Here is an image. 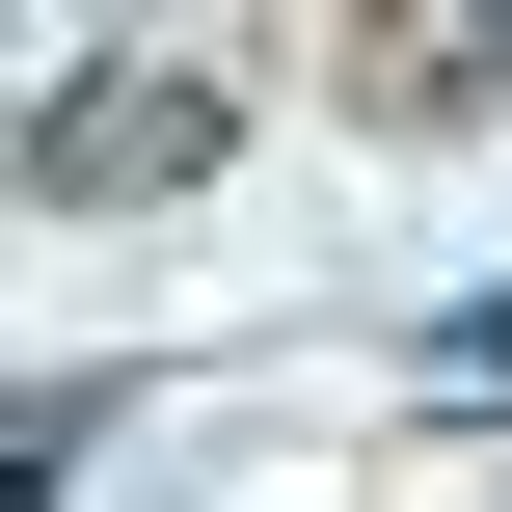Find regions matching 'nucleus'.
Masks as SVG:
<instances>
[{
  "label": "nucleus",
  "instance_id": "1",
  "mask_svg": "<svg viewBox=\"0 0 512 512\" xmlns=\"http://www.w3.org/2000/svg\"><path fill=\"white\" fill-rule=\"evenodd\" d=\"M216 135H243V81L135 54V81H54V108H27V189H54V216H81V189H189Z\"/></svg>",
  "mask_w": 512,
  "mask_h": 512
},
{
  "label": "nucleus",
  "instance_id": "2",
  "mask_svg": "<svg viewBox=\"0 0 512 512\" xmlns=\"http://www.w3.org/2000/svg\"><path fill=\"white\" fill-rule=\"evenodd\" d=\"M432 405H512V297H459V324H432Z\"/></svg>",
  "mask_w": 512,
  "mask_h": 512
}]
</instances>
